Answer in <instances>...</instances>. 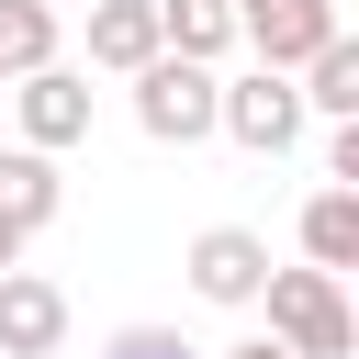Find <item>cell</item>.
Instances as JSON below:
<instances>
[{
	"label": "cell",
	"mask_w": 359,
	"mask_h": 359,
	"mask_svg": "<svg viewBox=\"0 0 359 359\" xmlns=\"http://www.w3.org/2000/svg\"><path fill=\"white\" fill-rule=\"evenodd\" d=\"M11 258H22V224H0V269H11Z\"/></svg>",
	"instance_id": "16"
},
{
	"label": "cell",
	"mask_w": 359,
	"mask_h": 359,
	"mask_svg": "<svg viewBox=\"0 0 359 359\" xmlns=\"http://www.w3.org/2000/svg\"><path fill=\"white\" fill-rule=\"evenodd\" d=\"M56 348H67V292L11 258L0 269V359H56Z\"/></svg>",
	"instance_id": "6"
},
{
	"label": "cell",
	"mask_w": 359,
	"mask_h": 359,
	"mask_svg": "<svg viewBox=\"0 0 359 359\" xmlns=\"http://www.w3.org/2000/svg\"><path fill=\"white\" fill-rule=\"evenodd\" d=\"M236 34L258 45V67H303L337 34V0H236Z\"/></svg>",
	"instance_id": "7"
},
{
	"label": "cell",
	"mask_w": 359,
	"mask_h": 359,
	"mask_svg": "<svg viewBox=\"0 0 359 359\" xmlns=\"http://www.w3.org/2000/svg\"><path fill=\"white\" fill-rule=\"evenodd\" d=\"M157 45H168V56H202V67H213V56L236 45V0H157Z\"/></svg>",
	"instance_id": "12"
},
{
	"label": "cell",
	"mask_w": 359,
	"mask_h": 359,
	"mask_svg": "<svg viewBox=\"0 0 359 359\" xmlns=\"http://www.w3.org/2000/svg\"><path fill=\"white\" fill-rule=\"evenodd\" d=\"M56 202H67V180H56V157H45V146H0V224H22V236H45V224H56Z\"/></svg>",
	"instance_id": "8"
},
{
	"label": "cell",
	"mask_w": 359,
	"mask_h": 359,
	"mask_svg": "<svg viewBox=\"0 0 359 359\" xmlns=\"http://www.w3.org/2000/svg\"><path fill=\"white\" fill-rule=\"evenodd\" d=\"M292 90H303V112H325V123H359V45H348V22H337L314 56H303V79H292Z\"/></svg>",
	"instance_id": "9"
},
{
	"label": "cell",
	"mask_w": 359,
	"mask_h": 359,
	"mask_svg": "<svg viewBox=\"0 0 359 359\" xmlns=\"http://www.w3.org/2000/svg\"><path fill=\"white\" fill-rule=\"evenodd\" d=\"M258 303H269V337H280L292 359H348V348H359V314H348L337 269H269Z\"/></svg>",
	"instance_id": "1"
},
{
	"label": "cell",
	"mask_w": 359,
	"mask_h": 359,
	"mask_svg": "<svg viewBox=\"0 0 359 359\" xmlns=\"http://www.w3.org/2000/svg\"><path fill=\"white\" fill-rule=\"evenodd\" d=\"M56 56V0H0V79Z\"/></svg>",
	"instance_id": "13"
},
{
	"label": "cell",
	"mask_w": 359,
	"mask_h": 359,
	"mask_svg": "<svg viewBox=\"0 0 359 359\" xmlns=\"http://www.w3.org/2000/svg\"><path fill=\"white\" fill-rule=\"evenodd\" d=\"M224 359H292V348H280V337H247V348H224Z\"/></svg>",
	"instance_id": "15"
},
{
	"label": "cell",
	"mask_w": 359,
	"mask_h": 359,
	"mask_svg": "<svg viewBox=\"0 0 359 359\" xmlns=\"http://www.w3.org/2000/svg\"><path fill=\"white\" fill-rule=\"evenodd\" d=\"M258 280H269V236H247V224H202V236H191V292H202V303L247 314Z\"/></svg>",
	"instance_id": "5"
},
{
	"label": "cell",
	"mask_w": 359,
	"mask_h": 359,
	"mask_svg": "<svg viewBox=\"0 0 359 359\" xmlns=\"http://www.w3.org/2000/svg\"><path fill=\"white\" fill-rule=\"evenodd\" d=\"M157 56V0H90V67H146Z\"/></svg>",
	"instance_id": "11"
},
{
	"label": "cell",
	"mask_w": 359,
	"mask_h": 359,
	"mask_svg": "<svg viewBox=\"0 0 359 359\" xmlns=\"http://www.w3.org/2000/svg\"><path fill=\"white\" fill-rule=\"evenodd\" d=\"M0 112L22 123V146H45V157H67V146L90 135V79L45 56V67H22V79H11V101H0Z\"/></svg>",
	"instance_id": "4"
},
{
	"label": "cell",
	"mask_w": 359,
	"mask_h": 359,
	"mask_svg": "<svg viewBox=\"0 0 359 359\" xmlns=\"http://www.w3.org/2000/svg\"><path fill=\"white\" fill-rule=\"evenodd\" d=\"M0 101H11V79H0Z\"/></svg>",
	"instance_id": "17"
},
{
	"label": "cell",
	"mask_w": 359,
	"mask_h": 359,
	"mask_svg": "<svg viewBox=\"0 0 359 359\" xmlns=\"http://www.w3.org/2000/svg\"><path fill=\"white\" fill-rule=\"evenodd\" d=\"M101 359H202V348H191V337H168V325H123Z\"/></svg>",
	"instance_id": "14"
},
{
	"label": "cell",
	"mask_w": 359,
	"mask_h": 359,
	"mask_svg": "<svg viewBox=\"0 0 359 359\" xmlns=\"http://www.w3.org/2000/svg\"><path fill=\"white\" fill-rule=\"evenodd\" d=\"M213 135H236V146H258V157L303 146V90H292V67H247V79H213Z\"/></svg>",
	"instance_id": "3"
},
{
	"label": "cell",
	"mask_w": 359,
	"mask_h": 359,
	"mask_svg": "<svg viewBox=\"0 0 359 359\" xmlns=\"http://www.w3.org/2000/svg\"><path fill=\"white\" fill-rule=\"evenodd\" d=\"M135 123H146L157 146H202V135H213V67L157 45V56L135 67Z\"/></svg>",
	"instance_id": "2"
},
{
	"label": "cell",
	"mask_w": 359,
	"mask_h": 359,
	"mask_svg": "<svg viewBox=\"0 0 359 359\" xmlns=\"http://www.w3.org/2000/svg\"><path fill=\"white\" fill-rule=\"evenodd\" d=\"M303 258L314 269H359V180H325L303 202Z\"/></svg>",
	"instance_id": "10"
}]
</instances>
